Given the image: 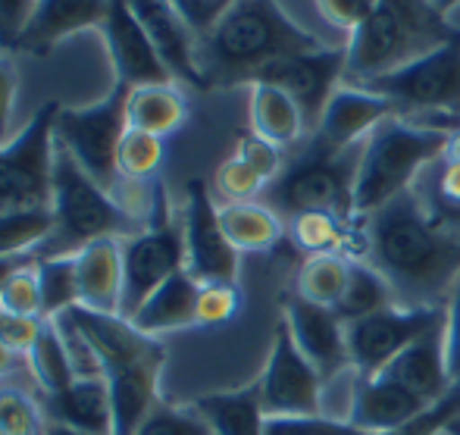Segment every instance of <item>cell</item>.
<instances>
[{"instance_id": "e575fe53", "label": "cell", "mask_w": 460, "mask_h": 435, "mask_svg": "<svg viewBox=\"0 0 460 435\" xmlns=\"http://www.w3.org/2000/svg\"><path fill=\"white\" fill-rule=\"evenodd\" d=\"M38 282H41V320H54L69 307H75L79 304L75 254L38 257Z\"/></svg>"}, {"instance_id": "f1b7e54d", "label": "cell", "mask_w": 460, "mask_h": 435, "mask_svg": "<svg viewBox=\"0 0 460 435\" xmlns=\"http://www.w3.org/2000/svg\"><path fill=\"white\" fill-rule=\"evenodd\" d=\"M219 223L238 254H263V251L276 248V242L285 235L282 217L261 200L219 204Z\"/></svg>"}, {"instance_id": "ba28073f", "label": "cell", "mask_w": 460, "mask_h": 435, "mask_svg": "<svg viewBox=\"0 0 460 435\" xmlns=\"http://www.w3.org/2000/svg\"><path fill=\"white\" fill-rule=\"evenodd\" d=\"M57 113L60 103H44L25 122L22 132L0 145V217L50 207L54 200Z\"/></svg>"}, {"instance_id": "f546056e", "label": "cell", "mask_w": 460, "mask_h": 435, "mask_svg": "<svg viewBox=\"0 0 460 435\" xmlns=\"http://www.w3.org/2000/svg\"><path fill=\"white\" fill-rule=\"evenodd\" d=\"M351 223L332 210H304L288 219V235L307 257L316 254H348L351 244Z\"/></svg>"}, {"instance_id": "7a4b0ae2", "label": "cell", "mask_w": 460, "mask_h": 435, "mask_svg": "<svg viewBox=\"0 0 460 435\" xmlns=\"http://www.w3.org/2000/svg\"><path fill=\"white\" fill-rule=\"evenodd\" d=\"M329 48L285 13L282 0H235L219 25L198 44V63L210 85H242L270 60Z\"/></svg>"}, {"instance_id": "6f0895ef", "label": "cell", "mask_w": 460, "mask_h": 435, "mask_svg": "<svg viewBox=\"0 0 460 435\" xmlns=\"http://www.w3.org/2000/svg\"><path fill=\"white\" fill-rule=\"evenodd\" d=\"M398 4H404V0H398Z\"/></svg>"}, {"instance_id": "52a82bcc", "label": "cell", "mask_w": 460, "mask_h": 435, "mask_svg": "<svg viewBox=\"0 0 460 435\" xmlns=\"http://www.w3.org/2000/svg\"><path fill=\"white\" fill-rule=\"evenodd\" d=\"M364 145L345 151H326L314 145L291 160L282 175L267 188V204L276 213L295 217L304 210H332L345 219H354V185H358Z\"/></svg>"}, {"instance_id": "83f0119b", "label": "cell", "mask_w": 460, "mask_h": 435, "mask_svg": "<svg viewBox=\"0 0 460 435\" xmlns=\"http://www.w3.org/2000/svg\"><path fill=\"white\" fill-rule=\"evenodd\" d=\"M248 116L251 132L273 141L276 147L297 145L307 132V120H304L301 107L282 88L267 85V82L248 85Z\"/></svg>"}, {"instance_id": "f6af8a7d", "label": "cell", "mask_w": 460, "mask_h": 435, "mask_svg": "<svg viewBox=\"0 0 460 435\" xmlns=\"http://www.w3.org/2000/svg\"><path fill=\"white\" fill-rule=\"evenodd\" d=\"M170 4L176 6V13L185 19V25L194 31V38H198V44H200L217 29L219 19L232 10L235 0H170Z\"/></svg>"}, {"instance_id": "30bf717a", "label": "cell", "mask_w": 460, "mask_h": 435, "mask_svg": "<svg viewBox=\"0 0 460 435\" xmlns=\"http://www.w3.org/2000/svg\"><path fill=\"white\" fill-rule=\"evenodd\" d=\"M185 270L182 223L170 219V204L160 191L157 210L147 229L122 238V304L119 316L132 320L135 310L160 289L170 276Z\"/></svg>"}, {"instance_id": "d6986e66", "label": "cell", "mask_w": 460, "mask_h": 435, "mask_svg": "<svg viewBox=\"0 0 460 435\" xmlns=\"http://www.w3.org/2000/svg\"><path fill=\"white\" fill-rule=\"evenodd\" d=\"M394 113L398 110L388 97L360 85H341L323 110V120L314 132V145L326 147V151H345V147L364 145L369 132Z\"/></svg>"}, {"instance_id": "4fadbf2b", "label": "cell", "mask_w": 460, "mask_h": 435, "mask_svg": "<svg viewBox=\"0 0 460 435\" xmlns=\"http://www.w3.org/2000/svg\"><path fill=\"white\" fill-rule=\"evenodd\" d=\"M445 316V307H388L345 323L348 333V354L358 376H376L394 360L411 342H417L432 323Z\"/></svg>"}, {"instance_id": "d6a6232c", "label": "cell", "mask_w": 460, "mask_h": 435, "mask_svg": "<svg viewBox=\"0 0 460 435\" xmlns=\"http://www.w3.org/2000/svg\"><path fill=\"white\" fill-rule=\"evenodd\" d=\"M25 360H29V369L35 376L41 395H57L75 382L73 363H69L66 345H63L54 320H44L41 335H38L35 348H31V354Z\"/></svg>"}, {"instance_id": "7bdbcfd3", "label": "cell", "mask_w": 460, "mask_h": 435, "mask_svg": "<svg viewBox=\"0 0 460 435\" xmlns=\"http://www.w3.org/2000/svg\"><path fill=\"white\" fill-rule=\"evenodd\" d=\"M267 435H369L332 417H267Z\"/></svg>"}, {"instance_id": "7402d4cb", "label": "cell", "mask_w": 460, "mask_h": 435, "mask_svg": "<svg viewBox=\"0 0 460 435\" xmlns=\"http://www.w3.org/2000/svg\"><path fill=\"white\" fill-rule=\"evenodd\" d=\"M110 0H38L19 35L16 50L31 57H48L66 38L88 29H101Z\"/></svg>"}, {"instance_id": "f5cc1de1", "label": "cell", "mask_w": 460, "mask_h": 435, "mask_svg": "<svg viewBox=\"0 0 460 435\" xmlns=\"http://www.w3.org/2000/svg\"><path fill=\"white\" fill-rule=\"evenodd\" d=\"M423 6L432 13V16H448L451 10L460 6V0H423Z\"/></svg>"}, {"instance_id": "484cf974", "label": "cell", "mask_w": 460, "mask_h": 435, "mask_svg": "<svg viewBox=\"0 0 460 435\" xmlns=\"http://www.w3.org/2000/svg\"><path fill=\"white\" fill-rule=\"evenodd\" d=\"M191 411L210 426L213 435H267V411L257 379L232 392L200 395Z\"/></svg>"}, {"instance_id": "816d5d0a", "label": "cell", "mask_w": 460, "mask_h": 435, "mask_svg": "<svg viewBox=\"0 0 460 435\" xmlns=\"http://www.w3.org/2000/svg\"><path fill=\"white\" fill-rule=\"evenodd\" d=\"M445 129H448V145H445L442 157L457 160V164H460V126H445Z\"/></svg>"}, {"instance_id": "9a60e30c", "label": "cell", "mask_w": 460, "mask_h": 435, "mask_svg": "<svg viewBox=\"0 0 460 435\" xmlns=\"http://www.w3.org/2000/svg\"><path fill=\"white\" fill-rule=\"evenodd\" d=\"M345 48H320L310 54L279 57V60H270L267 67L257 69L251 82H267V85L282 88L301 107L304 120H307V132H316L329 97L345 85Z\"/></svg>"}, {"instance_id": "ab89813d", "label": "cell", "mask_w": 460, "mask_h": 435, "mask_svg": "<svg viewBox=\"0 0 460 435\" xmlns=\"http://www.w3.org/2000/svg\"><path fill=\"white\" fill-rule=\"evenodd\" d=\"M242 310V289L238 282L200 285L198 295V326H226Z\"/></svg>"}, {"instance_id": "cb8c5ba5", "label": "cell", "mask_w": 460, "mask_h": 435, "mask_svg": "<svg viewBox=\"0 0 460 435\" xmlns=\"http://www.w3.org/2000/svg\"><path fill=\"white\" fill-rule=\"evenodd\" d=\"M44 417L85 435H113V398L107 379H75L63 392L44 395Z\"/></svg>"}, {"instance_id": "1f68e13d", "label": "cell", "mask_w": 460, "mask_h": 435, "mask_svg": "<svg viewBox=\"0 0 460 435\" xmlns=\"http://www.w3.org/2000/svg\"><path fill=\"white\" fill-rule=\"evenodd\" d=\"M388 304H394V291H392V285L385 282V276H382L376 266H369L367 261H351L348 289H345V295H341L335 314L345 323H354V320H360V316H369V314H376V310L388 307Z\"/></svg>"}, {"instance_id": "d4e9b609", "label": "cell", "mask_w": 460, "mask_h": 435, "mask_svg": "<svg viewBox=\"0 0 460 435\" xmlns=\"http://www.w3.org/2000/svg\"><path fill=\"white\" fill-rule=\"evenodd\" d=\"M198 295L200 285L188 276V270H179L170 276L138 310L128 323L145 335H164L179 333V329L198 326Z\"/></svg>"}, {"instance_id": "44dd1931", "label": "cell", "mask_w": 460, "mask_h": 435, "mask_svg": "<svg viewBox=\"0 0 460 435\" xmlns=\"http://www.w3.org/2000/svg\"><path fill=\"white\" fill-rule=\"evenodd\" d=\"M382 376L401 382L411 392H417L423 401L438 404L445 395L455 388L448 369V335H445V316L438 323H432L417 342H411L385 369Z\"/></svg>"}, {"instance_id": "5bb4252c", "label": "cell", "mask_w": 460, "mask_h": 435, "mask_svg": "<svg viewBox=\"0 0 460 435\" xmlns=\"http://www.w3.org/2000/svg\"><path fill=\"white\" fill-rule=\"evenodd\" d=\"M185 270L198 285L238 282V251L226 238L219 223V204L213 200L204 179H191L185 185Z\"/></svg>"}, {"instance_id": "3957f363", "label": "cell", "mask_w": 460, "mask_h": 435, "mask_svg": "<svg viewBox=\"0 0 460 435\" xmlns=\"http://www.w3.org/2000/svg\"><path fill=\"white\" fill-rule=\"evenodd\" d=\"M69 314L101 357L103 379L113 398V435H135L157 407L166 348L154 335L138 333L119 314H94L79 304L69 307Z\"/></svg>"}, {"instance_id": "11a10c76", "label": "cell", "mask_w": 460, "mask_h": 435, "mask_svg": "<svg viewBox=\"0 0 460 435\" xmlns=\"http://www.w3.org/2000/svg\"><path fill=\"white\" fill-rule=\"evenodd\" d=\"M13 363H16V357H13L10 351H6L4 345H0V379H4V376L10 373V369H13Z\"/></svg>"}, {"instance_id": "681fc988", "label": "cell", "mask_w": 460, "mask_h": 435, "mask_svg": "<svg viewBox=\"0 0 460 435\" xmlns=\"http://www.w3.org/2000/svg\"><path fill=\"white\" fill-rule=\"evenodd\" d=\"M445 335H448V369L455 386H460V282L445 304Z\"/></svg>"}, {"instance_id": "f907efd6", "label": "cell", "mask_w": 460, "mask_h": 435, "mask_svg": "<svg viewBox=\"0 0 460 435\" xmlns=\"http://www.w3.org/2000/svg\"><path fill=\"white\" fill-rule=\"evenodd\" d=\"M31 257H35V254H25V257H0V291H4L6 279H10L13 272H16L25 261H31Z\"/></svg>"}, {"instance_id": "6da1fadb", "label": "cell", "mask_w": 460, "mask_h": 435, "mask_svg": "<svg viewBox=\"0 0 460 435\" xmlns=\"http://www.w3.org/2000/svg\"><path fill=\"white\" fill-rule=\"evenodd\" d=\"M364 261L385 276L401 307H445L460 282V232L438 226L413 188L364 219Z\"/></svg>"}, {"instance_id": "ffe728a7", "label": "cell", "mask_w": 460, "mask_h": 435, "mask_svg": "<svg viewBox=\"0 0 460 435\" xmlns=\"http://www.w3.org/2000/svg\"><path fill=\"white\" fill-rule=\"evenodd\" d=\"M128 4L172 79L194 88H207L198 63V38L176 13V6L170 0H128Z\"/></svg>"}, {"instance_id": "5b68a950", "label": "cell", "mask_w": 460, "mask_h": 435, "mask_svg": "<svg viewBox=\"0 0 460 435\" xmlns=\"http://www.w3.org/2000/svg\"><path fill=\"white\" fill-rule=\"evenodd\" d=\"M54 232L38 248L35 257H69L79 254L85 244L101 238H128L147 229L135 217H128L119 200L57 145L54 151Z\"/></svg>"}, {"instance_id": "8fae6325", "label": "cell", "mask_w": 460, "mask_h": 435, "mask_svg": "<svg viewBox=\"0 0 460 435\" xmlns=\"http://www.w3.org/2000/svg\"><path fill=\"white\" fill-rule=\"evenodd\" d=\"M360 88L388 97L398 113L401 110H432V113L460 116V35H451L436 50Z\"/></svg>"}, {"instance_id": "9f6ffc18", "label": "cell", "mask_w": 460, "mask_h": 435, "mask_svg": "<svg viewBox=\"0 0 460 435\" xmlns=\"http://www.w3.org/2000/svg\"><path fill=\"white\" fill-rule=\"evenodd\" d=\"M445 435H460V417H455L448 426H445Z\"/></svg>"}, {"instance_id": "c3c4849f", "label": "cell", "mask_w": 460, "mask_h": 435, "mask_svg": "<svg viewBox=\"0 0 460 435\" xmlns=\"http://www.w3.org/2000/svg\"><path fill=\"white\" fill-rule=\"evenodd\" d=\"M16 91H19V75L10 57L0 54V145L10 141V126H13V107H16Z\"/></svg>"}, {"instance_id": "ee69618b", "label": "cell", "mask_w": 460, "mask_h": 435, "mask_svg": "<svg viewBox=\"0 0 460 435\" xmlns=\"http://www.w3.org/2000/svg\"><path fill=\"white\" fill-rule=\"evenodd\" d=\"M382 0H316V13L332 31L351 38V31L379 6Z\"/></svg>"}, {"instance_id": "603a6c76", "label": "cell", "mask_w": 460, "mask_h": 435, "mask_svg": "<svg viewBox=\"0 0 460 435\" xmlns=\"http://www.w3.org/2000/svg\"><path fill=\"white\" fill-rule=\"evenodd\" d=\"M79 307L119 314L122 304V238H101L75 254Z\"/></svg>"}, {"instance_id": "4dcf8cb0", "label": "cell", "mask_w": 460, "mask_h": 435, "mask_svg": "<svg viewBox=\"0 0 460 435\" xmlns=\"http://www.w3.org/2000/svg\"><path fill=\"white\" fill-rule=\"evenodd\" d=\"M348 276H351V257L345 254H316L307 257L297 270L295 279V295L316 307L335 310L348 289Z\"/></svg>"}, {"instance_id": "2e32d148", "label": "cell", "mask_w": 460, "mask_h": 435, "mask_svg": "<svg viewBox=\"0 0 460 435\" xmlns=\"http://www.w3.org/2000/svg\"><path fill=\"white\" fill-rule=\"evenodd\" d=\"M101 35L107 41V54L113 63L116 82L128 88L138 85H157V82H176L164 60L154 50L147 31L141 29L138 16H135L128 0H110L107 19L101 25Z\"/></svg>"}, {"instance_id": "db71d44e", "label": "cell", "mask_w": 460, "mask_h": 435, "mask_svg": "<svg viewBox=\"0 0 460 435\" xmlns=\"http://www.w3.org/2000/svg\"><path fill=\"white\" fill-rule=\"evenodd\" d=\"M41 435H85V432H79V430H73V426H63V423H54V420H48V423H44V432Z\"/></svg>"}, {"instance_id": "b9f144b4", "label": "cell", "mask_w": 460, "mask_h": 435, "mask_svg": "<svg viewBox=\"0 0 460 435\" xmlns=\"http://www.w3.org/2000/svg\"><path fill=\"white\" fill-rule=\"evenodd\" d=\"M235 157H242L244 164L251 166V170H254L263 182H267V185H273V182L285 170L282 147H276L273 141L261 138V135H254V132H248V135H242V138H238Z\"/></svg>"}, {"instance_id": "8d00e7d4", "label": "cell", "mask_w": 460, "mask_h": 435, "mask_svg": "<svg viewBox=\"0 0 460 435\" xmlns=\"http://www.w3.org/2000/svg\"><path fill=\"white\" fill-rule=\"evenodd\" d=\"M44 407L22 388H0V435H41Z\"/></svg>"}, {"instance_id": "7dc6e473", "label": "cell", "mask_w": 460, "mask_h": 435, "mask_svg": "<svg viewBox=\"0 0 460 435\" xmlns=\"http://www.w3.org/2000/svg\"><path fill=\"white\" fill-rule=\"evenodd\" d=\"M38 0H0V48L16 50L19 35L29 22Z\"/></svg>"}, {"instance_id": "7c38bea8", "label": "cell", "mask_w": 460, "mask_h": 435, "mask_svg": "<svg viewBox=\"0 0 460 435\" xmlns=\"http://www.w3.org/2000/svg\"><path fill=\"white\" fill-rule=\"evenodd\" d=\"M261 382V401L267 417H326L323 407V376L314 363L297 351L285 320L276 326L273 345H270Z\"/></svg>"}, {"instance_id": "d590c367", "label": "cell", "mask_w": 460, "mask_h": 435, "mask_svg": "<svg viewBox=\"0 0 460 435\" xmlns=\"http://www.w3.org/2000/svg\"><path fill=\"white\" fill-rule=\"evenodd\" d=\"M160 164H164V138L128 129L119 141L116 154V173L122 182H157Z\"/></svg>"}, {"instance_id": "4316f807", "label": "cell", "mask_w": 460, "mask_h": 435, "mask_svg": "<svg viewBox=\"0 0 460 435\" xmlns=\"http://www.w3.org/2000/svg\"><path fill=\"white\" fill-rule=\"evenodd\" d=\"M126 120L128 129L157 135V138H170L188 122V97L176 82L128 88Z\"/></svg>"}, {"instance_id": "8992f818", "label": "cell", "mask_w": 460, "mask_h": 435, "mask_svg": "<svg viewBox=\"0 0 460 435\" xmlns=\"http://www.w3.org/2000/svg\"><path fill=\"white\" fill-rule=\"evenodd\" d=\"M432 19L438 16L398 0H382L348 38L345 85H367L448 41L451 35L436 29Z\"/></svg>"}, {"instance_id": "f35d334b", "label": "cell", "mask_w": 460, "mask_h": 435, "mask_svg": "<svg viewBox=\"0 0 460 435\" xmlns=\"http://www.w3.org/2000/svg\"><path fill=\"white\" fill-rule=\"evenodd\" d=\"M267 182L261 179L242 157L232 154L226 164H219L217 175H213V191L223 198V204H244V200H257L267 191Z\"/></svg>"}, {"instance_id": "277c9868", "label": "cell", "mask_w": 460, "mask_h": 435, "mask_svg": "<svg viewBox=\"0 0 460 435\" xmlns=\"http://www.w3.org/2000/svg\"><path fill=\"white\" fill-rule=\"evenodd\" d=\"M445 145H448L445 126L411 122L401 113L379 122L364 141V157L354 185V219L373 217L392 198L413 188L420 173L445 154Z\"/></svg>"}, {"instance_id": "74e56055", "label": "cell", "mask_w": 460, "mask_h": 435, "mask_svg": "<svg viewBox=\"0 0 460 435\" xmlns=\"http://www.w3.org/2000/svg\"><path fill=\"white\" fill-rule=\"evenodd\" d=\"M0 314L41 316V282H38V257L25 261L6 279L0 291Z\"/></svg>"}, {"instance_id": "60d3db41", "label": "cell", "mask_w": 460, "mask_h": 435, "mask_svg": "<svg viewBox=\"0 0 460 435\" xmlns=\"http://www.w3.org/2000/svg\"><path fill=\"white\" fill-rule=\"evenodd\" d=\"M135 435H213V432L191 407L185 411V407H170L157 401V407L147 413L145 423L138 426Z\"/></svg>"}, {"instance_id": "836d02e7", "label": "cell", "mask_w": 460, "mask_h": 435, "mask_svg": "<svg viewBox=\"0 0 460 435\" xmlns=\"http://www.w3.org/2000/svg\"><path fill=\"white\" fill-rule=\"evenodd\" d=\"M54 232V210L38 207V210H19L0 217V257H25L38 254L44 242Z\"/></svg>"}, {"instance_id": "ac0fdd59", "label": "cell", "mask_w": 460, "mask_h": 435, "mask_svg": "<svg viewBox=\"0 0 460 435\" xmlns=\"http://www.w3.org/2000/svg\"><path fill=\"white\" fill-rule=\"evenodd\" d=\"M429 401H423L417 392H411L401 382L388 376H358L354 373L351 386V413L348 423L358 426L369 435H388L411 426L417 417L429 411Z\"/></svg>"}, {"instance_id": "bcb514c9", "label": "cell", "mask_w": 460, "mask_h": 435, "mask_svg": "<svg viewBox=\"0 0 460 435\" xmlns=\"http://www.w3.org/2000/svg\"><path fill=\"white\" fill-rule=\"evenodd\" d=\"M41 329H44L41 316L0 314V345L10 351L13 357H29L38 335H41Z\"/></svg>"}, {"instance_id": "e0dca14e", "label": "cell", "mask_w": 460, "mask_h": 435, "mask_svg": "<svg viewBox=\"0 0 460 435\" xmlns=\"http://www.w3.org/2000/svg\"><path fill=\"white\" fill-rule=\"evenodd\" d=\"M282 320L288 326L297 351L314 363V369L323 376V382L335 379L341 369L351 367L345 320L335 310L316 307V304H307L295 295L285 301Z\"/></svg>"}, {"instance_id": "9c48e42d", "label": "cell", "mask_w": 460, "mask_h": 435, "mask_svg": "<svg viewBox=\"0 0 460 435\" xmlns=\"http://www.w3.org/2000/svg\"><path fill=\"white\" fill-rule=\"evenodd\" d=\"M126 101L128 85L113 82L103 101L92 107H63L57 113L54 138L69 157L82 166L101 188L110 194L119 185V173H116V154H119V141L128 132L126 120Z\"/></svg>"}]
</instances>
